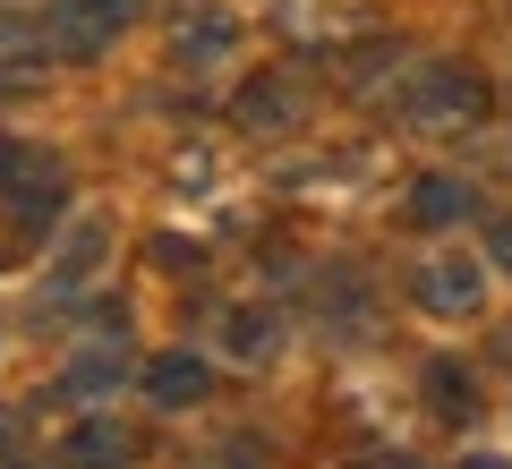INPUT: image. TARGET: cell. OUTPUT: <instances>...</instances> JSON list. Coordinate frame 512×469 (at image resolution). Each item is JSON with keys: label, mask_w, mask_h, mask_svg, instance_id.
Instances as JSON below:
<instances>
[{"label": "cell", "mask_w": 512, "mask_h": 469, "mask_svg": "<svg viewBox=\"0 0 512 469\" xmlns=\"http://www.w3.org/2000/svg\"><path fill=\"white\" fill-rule=\"evenodd\" d=\"M419 290H427V299H444V316H461V307L478 299V273H470V265H427Z\"/></svg>", "instance_id": "obj_1"}, {"label": "cell", "mask_w": 512, "mask_h": 469, "mask_svg": "<svg viewBox=\"0 0 512 469\" xmlns=\"http://www.w3.org/2000/svg\"><path fill=\"white\" fill-rule=\"evenodd\" d=\"M197 367H188V359H171V367H154V393H163V401H188V393H197Z\"/></svg>", "instance_id": "obj_2"}, {"label": "cell", "mask_w": 512, "mask_h": 469, "mask_svg": "<svg viewBox=\"0 0 512 469\" xmlns=\"http://www.w3.org/2000/svg\"><path fill=\"white\" fill-rule=\"evenodd\" d=\"M478 469H495V461H478Z\"/></svg>", "instance_id": "obj_3"}]
</instances>
